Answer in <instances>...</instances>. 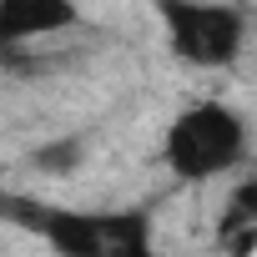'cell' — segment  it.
<instances>
[{"label":"cell","mask_w":257,"mask_h":257,"mask_svg":"<svg viewBox=\"0 0 257 257\" xmlns=\"http://www.w3.org/2000/svg\"><path fill=\"white\" fill-rule=\"evenodd\" d=\"M0 212L31 227L56 257H157V222L147 207H11L0 197Z\"/></svg>","instance_id":"1"},{"label":"cell","mask_w":257,"mask_h":257,"mask_svg":"<svg viewBox=\"0 0 257 257\" xmlns=\"http://www.w3.org/2000/svg\"><path fill=\"white\" fill-rule=\"evenodd\" d=\"M247 116L227 101H192L182 106L162 132V162L182 182L227 177L247 157Z\"/></svg>","instance_id":"2"},{"label":"cell","mask_w":257,"mask_h":257,"mask_svg":"<svg viewBox=\"0 0 257 257\" xmlns=\"http://www.w3.org/2000/svg\"><path fill=\"white\" fill-rule=\"evenodd\" d=\"M157 21L167 31V46L177 61L197 71H222L242 56L247 16L237 6H207V0H162Z\"/></svg>","instance_id":"3"},{"label":"cell","mask_w":257,"mask_h":257,"mask_svg":"<svg viewBox=\"0 0 257 257\" xmlns=\"http://www.w3.org/2000/svg\"><path fill=\"white\" fill-rule=\"evenodd\" d=\"M81 26V11L66 0H0V46H31Z\"/></svg>","instance_id":"4"},{"label":"cell","mask_w":257,"mask_h":257,"mask_svg":"<svg viewBox=\"0 0 257 257\" xmlns=\"http://www.w3.org/2000/svg\"><path fill=\"white\" fill-rule=\"evenodd\" d=\"M242 227H257V182H242L227 202V217H222V232H242Z\"/></svg>","instance_id":"5"},{"label":"cell","mask_w":257,"mask_h":257,"mask_svg":"<svg viewBox=\"0 0 257 257\" xmlns=\"http://www.w3.org/2000/svg\"><path fill=\"white\" fill-rule=\"evenodd\" d=\"M36 167H41V172H76V167H81V142L66 137V142H56V147H41V152H36Z\"/></svg>","instance_id":"6"}]
</instances>
